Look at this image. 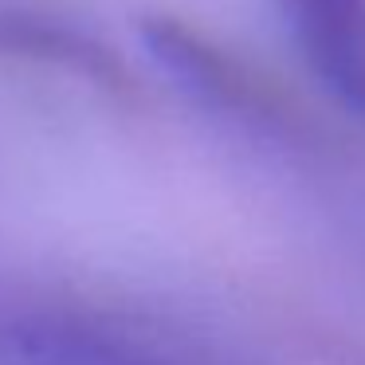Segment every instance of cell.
<instances>
[{
    "label": "cell",
    "mask_w": 365,
    "mask_h": 365,
    "mask_svg": "<svg viewBox=\"0 0 365 365\" xmlns=\"http://www.w3.org/2000/svg\"><path fill=\"white\" fill-rule=\"evenodd\" d=\"M310 71L338 103L365 114V0H279Z\"/></svg>",
    "instance_id": "cell-1"
}]
</instances>
